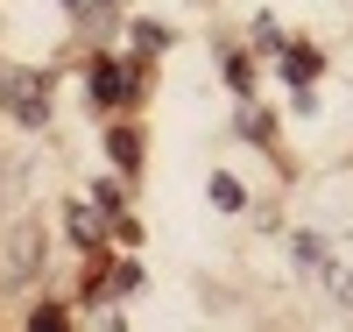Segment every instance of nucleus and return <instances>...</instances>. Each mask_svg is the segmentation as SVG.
I'll list each match as a JSON object with an SVG mask.
<instances>
[{"instance_id":"nucleus-2","label":"nucleus","mask_w":353,"mask_h":332,"mask_svg":"<svg viewBox=\"0 0 353 332\" xmlns=\"http://www.w3.org/2000/svg\"><path fill=\"white\" fill-rule=\"evenodd\" d=\"M36 262H43V233H36V226H14V255H8V268H14V276H28Z\"/></svg>"},{"instance_id":"nucleus-4","label":"nucleus","mask_w":353,"mask_h":332,"mask_svg":"<svg viewBox=\"0 0 353 332\" xmlns=\"http://www.w3.org/2000/svg\"><path fill=\"white\" fill-rule=\"evenodd\" d=\"M14 113L28 120V128H43V113H50V99H43V92H14Z\"/></svg>"},{"instance_id":"nucleus-8","label":"nucleus","mask_w":353,"mask_h":332,"mask_svg":"<svg viewBox=\"0 0 353 332\" xmlns=\"http://www.w3.org/2000/svg\"><path fill=\"white\" fill-rule=\"evenodd\" d=\"M71 8H85V0H71Z\"/></svg>"},{"instance_id":"nucleus-5","label":"nucleus","mask_w":353,"mask_h":332,"mask_svg":"<svg viewBox=\"0 0 353 332\" xmlns=\"http://www.w3.org/2000/svg\"><path fill=\"white\" fill-rule=\"evenodd\" d=\"M290 78L311 85V78H318V57H311V50H290Z\"/></svg>"},{"instance_id":"nucleus-1","label":"nucleus","mask_w":353,"mask_h":332,"mask_svg":"<svg viewBox=\"0 0 353 332\" xmlns=\"http://www.w3.org/2000/svg\"><path fill=\"white\" fill-rule=\"evenodd\" d=\"M92 99H99V106L134 99V78H128V71H113V64H99V71H92Z\"/></svg>"},{"instance_id":"nucleus-6","label":"nucleus","mask_w":353,"mask_h":332,"mask_svg":"<svg viewBox=\"0 0 353 332\" xmlns=\"http://www.w3.org/2000/svg\"><path fill=\"white\" fill-rule=\"evenodd\" d=\"M212 205H219V213H233V205H241V184H233V177H219V184H212Z\"/></svg>"},{"instance_id":"nucleus-7","label":"nucleus","mask_w":353,"mask_h":332,"mask_svg":"<svg viewBox=\"0 0 353 332\" xmlns=\"http://www.w3.org/2000/svg\"><path fill=\"white\" fill-rule=\"evenodd\" d=\"M28 325H43V332H57V325H64V311H57V304H36V311H28Z\"/></svg>"},{"instance_id":"nucleus-3","label":"nucleus","mask_w":353,"mask_h":332,"mask_svg":"<svg viewBox=\"0 0 353 332\" xmlns=\"http://www.w3.org/2000/svg\"><path fill=\"white\" fill-rule=\"evenodd\" d=\"M113 163H121V170H134V163H141V141H134V128H113Z\"/></svg>"}]
</instances>
